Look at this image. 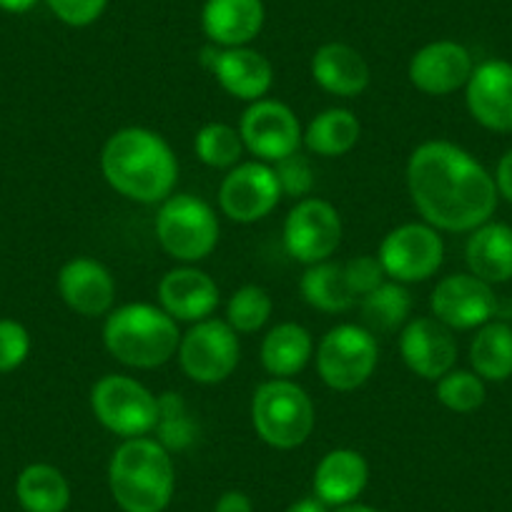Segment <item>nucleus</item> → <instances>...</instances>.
I'll list each match as a JSON object with an SVG mask.
<instances>
[{
    "label": "nucleus",
    "instance_id": "nucleus-1",
    "mask_svg": "<svg viewBox=\"0 0 512 512\" xmlns=\"http://www.w3.org/2000/svg\"><path fill=\"white\" fill-rule=\"evenodd\" d=\"M407 189L425 224L437 231H475L497 209L495 176L450 141H425L407 161Z\"/></svg>",
    "mask_w": 512,
    "mask_h": 512
},
{
    "label": "nucleus",
    "instance_id": "nucleus-2",
    "mask_svg": "<svg viewBox=\"0 0 512 512\" xmlns=\"http://www.w3.org/2000/svg\"><path fill=\"white\" fill-rule=\"evenodd\" d=\"M101 171L116 194L136 204H164L179 181L174 149L151 128L128 126L108 136Z\"/></svg>",
    "mask_w": 512,
    "mask_h": 512
},
{
    "label": "nucleus",
    "instance_id": "nucleus-3",
    "mask_svg": "<svg viewBox=\"0 0 512 512\" xmlns=\"http://www.w3.org/2000/svg\"><path fill=\"white\" fill-rule=\"evenodd\" d=\"M108 490L123 512H164L176 492L171 452L154 437H131L113 450Z\"/></svg>",
    "mask_w": 512,
    "mask_h": 512
},
{
    "label": "nucleus",
    "instance_id": "nucleus-4",
    "mask_svg": "<svg viewBox=\"0 0 512 512\" xmlns=\"http://www.w3.org/2000/svg\"><path fill=\"white\" fill-rule=\"evenodd\" d=\"M103 344L108 354L126 367L156 369L179 352V322L154 304H123L108 312Z\"/></svg>",
    "mask_w": 512,
    "mask_h": 512
},
{
    "label": "nucleus",
    "instance_id": "nucleus-5",
    "mask_svg": "<svg viewBox=\"0 0 512 512\" xmlns=\"http://www.w3.org/2000/svg\"><path fill=\"white\" fill-rule=\"evenodd\" d=\"M251 425L274 450H294L312 437L317 425L312 397L292 379H267L251 397Z\"/></svg>",
    "mask_w": 512,
    "mask_h": 512
},
{
    "label": "nucleus",
    "instance_id": "nucleus-6",
    "mask_svg": "<svg viewBox=\"0 0 512 512\" xmlns=\"http://www.w3.org/2000/svg\"><path fill=\"white\" fill-rule=\"evenodd\" d=\"M219 216L204 199L171 194L156 214V239L161 249L181 264L204 262L219 244Z\"/></svg>",
    "mask_w": 512,
    "mask_h": 512
},
{
    "label": "nucleus",
    "instance_id": "nucleus-7",
    "mask_svg": "<svg viewBox=\"0 0 512 512\" xmlns=\"http://www.w3.org/2000/svg\"><path fill=\"white\" fill-rule=\"evenodd\" d=\"M93 417L113 435L131 440L156 430L161 415L159 397L126 374H106L91 387Z\"/></svg>",
    "mask_w": 512,
    "mask_h": 512
},
{
    "label": "nucleus",
    "instance_id": "nucleus-8",
    "mask_svg": "<svg viewBox=\"0 0 512 512\" xmlns=\"http://www.w3.org/2000/svg\"><path fill=\"white\" fill-rule=\"evenodd\" d=\"M379 362L377 337L362 324H337L317 344V372L334 392L359 390Z\"/></svg>",
    "mask_w": 512,
    "mask_h": 512
},
{
    "label": "nucleus",
    "instance_id": "nucleus-9",
    "mask_svg": "<svg viewBox=\"0 0 512 512\" xmlns=\"http://www.w3.org/2000/svg\"><path fill=\"white\" fill-rule=\"evenodd\" d=\"M377 259L392 282H427L445 262V241L435 226L425 221H410L384 236Z\"/></svg>",
    "mask_w": 512,
    "mask_h": 512
},
{
    "label": "nucleus",
    "instance_id": "nucleus-10",
    "mask_svg": "<svg viewBox=\"0 0 512 512\" xmlns=\"http://www.w3.org/2000/svg\"><path fill=\"white\" fill-rule=\"evenodd\" d=\"M181 369L199 384H219L234 374L241 359V344L226 319H201L181 334L179 344Z\"/></svg>",
    "mask_w": 512,
    "mask_h": 512
},
{
    "label": "nucleus",
    "instance_id": "nucleus-11",
    "mask_svg": "<svg viewBox=\"0 0 512 512\" xmlns=\"http://www.w3.org/2000/svg\"><path fill=\"white\" fill-rule=\"evenodd\" d=\"M239 134L244 149L264 164H277L297 154L299 146L304 144V131L297 113L287 103L274 101V98L249 103L239 121Z\"/></svg>",
    "mask_w": 512,
    "mask_h": 512
},
{
    "label": "nucleus",
    "instance_id": "nucleus-12",
    "mask_svg": "<svg viewBox=\"0 0 512 512\" xmlns=\"http://www.w3.org/2000/svg\"><path fill=\"white\" fill-rule=\"evenodd\" d=\"M342 244V216L329 201L307 196L292 206L284 221V246L294 262L307 267L329 262Z\"/></svg>",
    "mask_w": 512,
    "mask_h": 512
},
{
    "label": "nucleus",
    "instance_id": "nucleus-13",
    "mask_svg": "<svg viewBox=\"0 0 512 512\" xmlns=\"http://www.w3.org/2000/svg\"><path fill=\"white\" fill-rule=\"evenodd\" d=\"M282 196L274 166L264 161L236 164L219 186L221 211L236 224H254V221L267 219L277 209Z\"/></svg>",
    "mask_w": 512,
    "mask_h": 512
},
{
    "label": "nucleus",
    "instance_id": "nucleus-14",
    "mask_svg": "<svg viewBox=\"0 0 512 512\" xmlns=\"http://www.w3.org/2000/svg\"><path fill=\"white\" fill-rule=\"evenodd\" d=\"M432 317L450 329H480L497 314L492 284L475 274H450L440 279L430 297Z\"/></svg>",
    "mask_w": 512,
    "mask_h": 512
},
{
    "label": "nucleus",
    "instance_id": "nucleus-15",
    "mask_svg": "<svg viewBox=\"0 0 512 512\" xmlns=\"http://www.w3.org/2000/svg\"><path fill=\"white\" fill-rule=\"evenodd\" d=\"M204 61L219 86L231 98L254 103L262 101L274 83V68L267 56L249 46L239 48H206Z\"/></svg>",
    "mask_w": 512,
    "mask_h": 512
},
{
    "label": "nucleus",
    "instance_id": "nucleus-16",
    "mask_svg": "<svg viewBox=\"0 0 512 512\" xmlns=\"http://www.w3.org/2000/svg\"><path fill=\"white\" fill-rule=\"evenodd\" d=\"M475 63L470 51L457 41H432L410 58L407 76L427 96H450L467 86Z\"/></svg>",
    "mask_w": 512,
    "mask_h": 512
},
{
    "label": "nucleus",
    "instance_id": "nucleus-17",
    "mask_svg": "<svg viewBox=\"0 0 512 512\" xmlns=\"http://www.w3.org/2000/svg\"><path fill=\"white\" fill-rule=\"evenodd\" d=\"M400 354L410 372L437 382L450 369H455L457 342L452 329L437 322L435 317H417L402 327Z\"/></svg>",
    "mask_w": 512,
    "mask_h": 512
},
{
    "label": "nucleus",
    "instance_id": "nucleus-18",
    "mask_svg": "<svg viewBox=\"0 0 512 512\" xmlns=\"http://www.w3.org/2000/svg\"><path fill=\"white\" fill-rule=\"evenodd\" d=\"M467 111L480 126L510 134L512 131V63L492 61L480 63L472 71L465 86Z\"/></svg>",
    "mask_w": 512,
    "mask_h": 512
},
{
    "label": "nucleus",
    "instance_id": "nucleus-19",
    "mask_svg": "<svg viewBox=\"0 0 512 512\" xmlns=\"http://www.w3.org/2000/svg\"><path fill=\"white\" fill-rule=\"evenodd\" d=\"M58 294L81 317H103L116 299V282L106 264L91 256H76L58 272Z\"/></svg>",
    "mask_w": 512,
    "mask_h": 512
},
{
    "label": "nucleus",
    "instance_id": "nucleus-20",
    "mask_svg": "<svg viewBox=\"0 0 512 512\" xmlns=\"http://www.w3.org/2000/svg\"><path fill=\"white\" fill-rule=\"evenodd\" d=\"M159 307L176 322L196 324L219 307V287L206 272L184 264L161 277Z\"/></svg>",
    "mask_w": 512,
    "mask_h": 512
},
{
    "label": "nucleus",
    "instance_id": "nucleus-21",
    "mask_svg": "<svg viewBox=\"0 0 512 512\" xmlns=\"http://www.w3.org/2000/svg\"><path fill=\"white\" fill-rule=\"evenodd\" d=\"M264 0H206L201 28L219 48L249 46L264 28Z\"/></svg>",
    "mask_w": 512,
    "mask_h": 512
},
{
    "label": "nucleus",
    "instance_id": "nucleus-22",
    "mask_svg": "<svg viewBox=\"0 0 512 512\" xmlns=\"http://www.w3.org/2000/svg\"><path fill=\"white\" fill-rule=\"evenodd\" d=\"M369 482V465L357 450L339 447L327 452L314 470V497L327 507L357 502Z\"/></svg>",
    "mask_w": 512,
    "mask_h": 512
},
{
    "label": "nucleus",
    "instance_id": "nucleus-23",
    "mask_svg": "<svg viewBox=\"0 0 512 512\" xmlns=\"http://www.w3.org/2000/svg\"><path fill=\"white\" fill-rule=\"evenodd\" d=\"M312 78L332 96L357 98L369 86V66L357 48L347 43H324L312 56Z\"/></svg>",
    "mask_w": 512,
    "mask_h": 512
},
{
    "label": "nucleus",
    "instance_id": "nucleus-24",
    "mask_svg": "<svg viewBox=\"0 0 512 512\" xmlns=\"http://www.w3.org/2000/svg\"><path fill=\"white\" fill-rule=\"evenodd\" d=\"M470 274L487 284H505L512 279V226L487 221L470 231L465 246Z\"/></svg>",
    "mask_w": 512,
    "mask_h": 512
},
{
    "label": "nucleus",
    "instance_id": "nucleus-25",
    "mask_svg": "<svg viewBox=\"0 0 512 512\" xmlns=\"http://www.w3.org/2000/svg\"><path fill=\"white\" fill-rule=\"evenodd\" d=\"M262 364L272 377L289 379L302 372L314 357V339L307 327L297 322H282L269 329L262 342Z\"/></svg>",
    "mask_w": 512,
    "mask_h": 512
},
{
    "label": "nucleus",
    "instance_id": "nucleus-26",
    "mask_svg": "<svg viewBox=\"0 0 512 512\" xmlns=\"http://www.w3.org/2000/svg\"><path fill=\"white\" fill-rule=\"evenodd\" d=\"M16 497L23 512H66L71 505V485L58 467L33 462L18 475Z\"/></svg>",
    "mask_w": 512,
    "mask_h": 512
},
{
    "label": "nucleus",
    "instance_id": "nucleus-27",
    "mask_svg": "<svg viewBox=\"0 0 512 512\" xmlns=\"http://www.w3.org/2000/svg\"><path fill=\"white\" fill-rule=\"evenodd\" d=\"M362 126L349 108H327L309 121L304 146L324 159H337L357 146Z\"/></svg>",
    "mask_w": 512,
    "mask_h": 512
},
{
    "label": "nucleus",
    "instance_id": "nucleus-28",
    "mask_svg": "<svg viewBox=\"0 0 512 512\" xmlns=\"http://www.w3.org/2000/svg\"><path fill=\"white\" fill-rule=\"evenodd\" d=\"M472 372L485 382H505L512 377V327L507 322H487L477 329L470 344Z\"/></svg>",
    "mask_w": 512,
    "mask_h": 512
},
{
    "label": "nucleus",
    "instance_id": "nucleus-29",
    "mask_svg": "<svg viewBox=\"0 0 512 512\" xmlns=\"http://www.w3.org/2000/svg\"><path fill=\"white\" fill-rule=\"evenodd\" d=\"M299 292L309 307L327 314L349 312L357 304V297H354L347 274H344V264L319 262L307 267V272L302 274V282H299Z\"/></svg>",
    "mask_w": 512,
    "mask_h": 512
},
{
    "label": "nucleus",
    "instance_id": "nucleus-30",
    "mask_svg": "<svg viewBox=\"0 0 512 512\" xmlns=\"http://www.w3.org/2000/svg\"><path fill=\"white\" fill-rule=\"evenodd\" d=\"M359 312H362V327H367L374 337L390 334L410 322L412 297L405 284L382 282L359 299Z\"/></svg>",
    "mask_w": 512,
    "mask_h": 512
},
{
    "label": "nucleus",
    "instance_id": "nucleus-31",
    "mask_svg": "<svg viewBox=\"0 0 512 512\" xmlns=\"http://www.w3.org/2000/svg\"><path fill=\"white\" fill-rule=\"evenodd\" d=\"M196 159L211 169H234L244 154V141H241L239 128L229 123H206L199 128L194 139Z\"/></svg>",
    "mask_w": 512,
    "mask_h": 512
},
{
    "label": "nucleus",
    "instance_id": "nucleus-32",
    "mask_svg": "<svg viewBox=\"0 0 512 512\" xmlns=\"http://www.w3.org/2000/svg\"><path fill=\"white\" fill-rule=\"evenodd\" d=\"M274 302L264 287L246 284L236 289L226 304V324L236 334H254L272 319Z\"/></svg>",
    "mask_w": 512,
    "mask_h": 512
},
{
    "label": "nucleus",
    "instance_id": "nucleus-33",
    "mask_svg": "<svg viewBox=\"0 0 512 512\" xmlns=\"http://www.w3.org/2000/svg\"><path fill=\"white\" fill-rule=\"evenodd\" d=\"M437 402L450 412H475L485 405V379L477 377L470 369H450L445 377L437 379Z\"/></svg>",
    "mask_w": 512,
    "mask_h": 512
},
{
    "label": "nucleus",
    "instance_id": "nucleus-34",
    "mask_svg": "<svg viewBox=\"0 0 512 512\" xmlns=\"http://www.w3.org/2000/svg\"><path fill=\"white\" fill-rule=\"evenodd\" d=\"M161 415L156 432H159V442L166 450H184L194 442V422L186 415V407L179 395H164L159 397Z\"/></svg>",
    "mask_w": 512,
    "mask_h": 512
},
{
    "label": "nucleus",
    "instance_id": "nucleus-35",
    "mask_svg": "<svg viewBox=\"0 0 512 512\" xmlns=\"http://www.w3.org/2000/svg\"><path fill=\"white\" fill-rule=\"evenodd\" d=\"M31 354V334L16 319H0V372H13Z\"/></svg>",
    "mask_w": 512,
    "mask_h": 512
},
{
    "label": "nucleus",
    "instance_id": "nucleus-36",
    "mask_svg": "<svg viewBox=\"0 0 512 512\" xmlns=\"http://www.w3.org/2000/svg\"><path fill=\"white\" fill-rule=\"evenodd\" d=\"M274 174H277L279 186H282L284 196H294V199H307L309 191L314 186L312 166H309L307 156L297 154L287 156V159L274 164Z\"/></svg>",
    "mask_w": 512,
    "mask_h": 512
},
{
    "label": "nucleus",
    "instance_id": "nucleus-37",
    "mask_svg": "<svg viewBox=\"0 0 512 512\" xmlns=\"http://www.w3.org/2000/svg\"><path fill=\"white\" fill-rule=\"evenodd\" d=\"M53 16L71 28H86L106 11L108 0H46Z\"/></svg>",
    "mask_w": 512,
    "mask_h": 512
},
{
    "label": "nucleus",
    "instance_id": "nucleus-38",
    "mask_svg": "<svg viewBox=\"0 0 512 512\" xmlns=\"http://www.w3.org/2000/svg\"><path fill=\"white\" fill-rule=\"evenodd\" d=\"M344 274H347V282L349 287H352L354 297L362 299L364 294H369L372 289H377L379 284L384 282V269L382 264H379L377 256L372 254H362V256H354V259H349L347 264H344Z\"/></svg>",
    "mask_w": 512,
    "mask_h": 512
},
{
    "label": "nucleus",
    "instance_id": "nucleus-39",
    "mask_svg": "<svg viewBox=\"0 0 512 512\" xmlns=\"http://www.w3.org/2000/svg\"><path fill=\"white\" fill-rule=\"evenodd\" d=\"M214 512H254L251 497L241 490H226L224 495L216 500Z\"/></svg>",
    "mask_w": 512,
    "mask_h": 512
},
{
    "label": "nucleus",
    "instance_id": "nucleus-40",
    "mask_svg": "<svg viewBox=\"0 0 512 512\" xmlns=\"http://www.w3.org/2000/svg\"><path fill=\"white\" fill-rule=\"evenodd\" d=\"M495 186H497V194L512 204V149L507 151V154L500 159V164H497Z\"/></svg>",
    "mask_w": 512,
    "mask_h": 512
},
{
    "label": "nucleus",
    "instance_id": "nucleus-41",
    "mask_svg": "<svg viewBox=\"0 0 512 512\" xmlns=\"http://www.w3.org/2000/svg\"><path fill=\"white\" fill-rule=\"evenodd\" d=\"M287 512H329V507L324 505L319 497H302V500L292 502V505L287 507Z\"/></svg>",
    "mask_w": 512,
    "mask_h": 512
},
{
    "label": "nucleus",
    "instance_id": "nucleus-42",
    "mask_svg": "<svg viewBox=\"0 0 512 512\" xmlns=\"http://www.w3.org/2000/svg\"><path fill=\"white\" fill-rule=\"evenodd\" d=\"M41 0H0V11L13 13V16H21V13L33 11Z\"/></svg>",
    "mask_w": 512,
    "mask_h": 512
},
{
    "label": "nucleus",
    "instance_id": "nucleus-43",
    "mask_svg": "<svg viewBox=\"0 0 512 512\" xmlns=\"http://www.w3.org/2000/svg\"><path fill=\"white\" fill-rule=\"evenodd\" d=\"M334 512H379V510H377V507L362 505V502H349V505L334 507Z\"/></svg>",
    "mask_w": 512,
    "mask_h": 512
}]
</instances>
